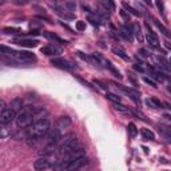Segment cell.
Returning <instances> with one entry per match:
<instances>
[{"instance_id": "7dc6e473", "label": "cell", "mask_w": 171, "mask_h": 171, "mask_svg": "<svg viewBox=\"0 0 171 171\" xmlns=\"http://www.w3.org/2000/svg\"><path fill=\"white\" fill-rule=\"evenodd\" d=\"M144 3H147V4H150V6H151V0H143Z\"/></svg>"}, {"instance_id": "bcb514c9", "label": "cell", "mask_w": 171, "mask_h": 171, "mask_svg": "<svg viewBox=\"0 0 171 171\" xmlns=\"http://www.w3.org/2000/svg\"><path fill=\"white\" fill-rule=\"evenodd\" d=\"M107 3H108L111 11H114V10H115V3H114V0H107Z\"/></svg>"}, {"instance_id": "484cf974", "label": "cell", "mask_w": 171, "mask_h": 171, "mask_svg": "<svg viewBox=\"0 0 171 171\" xmlns=\"http://www.w3.org/2000/svg\"><path fill=\"white\" fill-rule=\"evenodd\" d=\"M106 99H108L110 102H112V103H121L122 102V98L118 96L116 94H112V92H106Z\"/></svg>"}, {"instance_id": "4316f807", "label": "cell", "mask_w": 171, "mask_h": 171, "mask_svg": "<svg viewBox=\"0 0 171 171\" xmlns=\"http://www.w3.org/2000/svg\"><path fill=\"white\" fill-rule=\"evenodd\" d=\"M132 27H134V35L136 37V40H138L139 43H142L143 42V36H142V32H140V25L138 23H135Z\"/></svg>"}, {"instance_id": "4fadbf2b", "label": "cell", "mask_w": 171, "mask_h": 171, "mask_svg": "<svg viewBox=\"0 0 171 171\" xmlns=\"http://www.w3.org/2000/svg\"><path fill=\"white\" fill-rule=\"evenodd\" d=\"M12 43H15L16 46H20V47H27V48H33V47L37 46V40L35 39H23V37H20V39H14Z\"/></svg>"}, {"instance_id": "ba28073f", "label": "cell", "mask_w": 171, "mask_h": 171, "mask_svg": "<svg viewBox=\"0 0 171 171\" xmlns=\"http://www.w3.org/2000/svg\"><path fill=\"white\" fill-rule=\"evenodd\" d=\"M84 156H86V148L79 144L78 147H75L71 152H68L66 155V162L76 160V159H80V158H84Z\"/></svg>"}, {"instance_id": "7402d4cb", "label": "cell", "mask_w": 171, "mask_h": 171, "mask_svg": "<svg viewBox=\"0 0 171 171\" xmlns=\"http://www.w3.org/2000/svg\"><path fill=\"white\" fill-rule=\"evenodd\" d=\"M154 23H155V25H156V28H158V29H159V31H160L162 33H163V35H164V36H167V37H170V39H171V33L169 32V29H167V28H166V27H164V25H163V24H162V23H160V21H159V20H158V19H154Z\"/></svg>"}, {"instance_id": "ac0fdd59", "label": "cell", "mask_w": 171, "mask_h": 171, "mask_svg": "<svg viewBox=\"0 0 171 171\" xmlns=\"http://www.w3.org/2000/svg\"><path fill=\"white\" fill-rule=\"evenodd\" d=\"M112 52L115 54V55H118L119 58H122L123 60H126V62H128L130 60V56L126 54V51L122 48V47H119V46H114L112 47Z\"/></svg>"}, {"instance_id": "7bdbcfd3", "label": "cell", "mask_w": 171, "mask_h": 171, "mask_svg": "<svg viewBox=\"0 0 171 171\" xmlns=\"http://www.w3.org/2000/svg\"><path fill=\"white\" fill-rule=\"evenodd\" d=\"M151 99L154 100V103L156 104L158 108H162V107H163V103H162V102H160L159 99H158V98H151Z\"/></svg>"}, {"instance_id": "4dcf8cb0", "label": "cell", "mask_w": 171, "mask_h": 171, "mask_svg": "<svg viewBox=\"0 0 171 171\" xmlns=\"http://www.w3.org/2000/svg\"><path fill=\"white\" fill-rule=\"evenodd\" d=\"M11 108H14L15 111H18V110H20L21 108V99H14L11 102Z\"/></svg>"}, {"instance_id": "9c48e42d", "label": "cell", "mask_w": 171, "mask_h": 171, "mask_svg": "<svg viewBox=\"0 0 171 171\" xmlns=\"http://www.w3.org/2000/svg\"><path fill=\"white\" fill-rule=\"evenodd\" d=\"M52 167V164H51V160L48 159V156H44L42 155L40 158H37L35 160V163H33V169L37 170V171H43V170H48Z\"/></svg>"}, {"instance_id": "c3c4849f", "label": "cell", "mask_w": 171, "mask_h": 171, "mask_svg": "<svg viewBox=\"0 0 171 171\" xmlns=\"http://www.w3.org/2000/svg\"><path fill=\"white\" fill-rule=\"evenodd\" d=\"M167 91L171 94V84H170V86H167Z\"/></svg>"}, {"instance_id": "30bf717a", "label": "cell", "mask_w": 171, "mask_h": 171, "mask_svg": "<svg viewBox=\"0 0 171 171\" xmlns=\"http://www.w3.org/2000/svg\"><path fill=\"white\" fill-rule=\"evenodd\" d=\"M51 64L58 68H62V70H66V71H71L72 70V64L66 60V59H62V58H52L51 59Z\"/></svg>"}, {"instance_id": "1f68e13d", "label": "cell", "mask_w": 171, "mask_h": 171, "mask_svg": "<svg viewBox=\"0 0 171 171\" xmlns=\"http://www.w3.org/2000/svg\"><path fill=\"white\" fill-rule=\"evenodd\" d=\"M88 21L94 25V27H99V24H100V19L96 18V15H95V16L90 15V16H88Z\"/></svg>"}, {"instance_id": "e575fe53", "label": "cell", "mask_w": 171, "mask_h": 171, "mask_svg": "<svg viewBox=\"0 0 171 171\" xmlns=\"http://www.w3.org/2000/svg\"><path fill=\"white\" fill-rule=\"evenodd\" d=\"M76 55H78L79 58H82L83 60H86V62H88V63H94V62H92V58H90V56H87V55H84L83 52H80V51H78V52H76Z\"/></svg>"}, {"instance_id": "ee69618b", "label": "cell", "mask_w": 171, "mask_h": 171, "mask_svg": "<svg viewBox=\"0 0 171 171\" xmlns=\"http://www.w3.org/2000/svg\"><path fill=\"white\" fill-rule=\"evenodd\" d=\"M132 67H134V70H135V71H138V72H144V68H143L142 66H140V64L138 66V63L134 64V66H132Z\"/></svg>"}, {"instance_id": "d6a6232c", "label": "cell", "mask_w": 171, "mask_h": 171, "mask_svg": "<svg viewBox=\"0 0 171 171\" xmlns=\"http://www.w3.org/2000/svg\"><path fill=\"white\" fill-rule=\"evenodd\" d=\"M92 83L95 84V86H98L99 88H102V90H107V87H108V86H107V83L102 82V80H99V79H94Z\"/></svg>"}, {"instance_id": "836d02e7", "label": "cell", "mask_w": 171, "mask_h": 171, "mask_svg": "<svg viewBox=\"0 0 171 171\" xmlns=\"http://www.w3.org/2000/svg\"><path fill=\"white\" fill-rule=\"evenodd\" d=\"M143 82L146 83V84H148V86H151L152 88H158V84H156V82H154V80H152L151 78H147V76H143Z\"/></svg>"}, {"instance_id": "d4e9b609", "label": "cell", "mask_w": 171, "mask_h": 171, "mask_svg": "<svg viewBox=\"0 0 171 171\" xmlns=\"http://www.w3.org/2000/svg\"><path fill=\"white\" fill-rule=\"evenodd\" d=\"M21 29L20 28H14V27H6L3 28V33L6 35H21Z\"/></svg>"}, {"instance_id": "d6986e66", "label": "cell", "mask_w": 171, "mask_h": 171, "mask_svg": "<svg viewBox=\"0 0 171 171\" xmlns=\"http://www.w3.org/2000/svg\"><path fill=\"white\" fill-rule=\"evenodd\" d=\"M104 67H106V68H108V70L114 74V76H116L118 79H122V78H123V76L121 75V72H119V71L116 70V68H115L114 64L111 63L110 60H107V59H104Z\"/></svg>"}, {"instance_id": "8fae6325", "label": "cell", "mask_w": 171, "mask_h": 171, "mask_svg": "<svg viewBox=\"0 0 171 171\" xmlns=\"http://www.w3.org/2000/svg\"><path fill=\"white\" fill-rule=\"evenodd\" d=\"M118 33L121 35L123 39L127 40V42H131L132 40V37H134V27L130 24H125L123 27L119 29Z\"/></svg>"}, {"instance_id": "3957f363", "label": "cell", "mask_w": 171, "mask_h": 171, "mask_svg": "<svg viewBox=\"0 0 171 171\" xmlns=\"http://www.w3.org/2000/svg\"><path fill=\"white\" fill-rule=\"evenodd\" d=\"M33 118H35L33 107H24V108L19 110V112L16 114V118H15L16 126L19 128H25V127L31 126Z\"/></svg>"}, {"instance_id": "8d00e7d4", "label": "cell", "mask_w": 171, "mask_h": 171, "mask_svg": "<svg viewBox=\"0 0 171 171\" xmlns=\"http://www.w3.org/2000/svg\"><path fill=\"white\" fill-rule=\"evenodd\" d=\"M76 29H78V31H84L86 29V21H83V20L76 21Z\"/></svg>"}, {"instance_id": "9a60e30c", "label": "cell", "mask_w": 171, "mask_h": 171, "mask_svg": "<svg viewBox=\"0 0 171 171\" xmlns=\"http://www.w3.org/2000/svg\"><path fill=\"white\" fill-rule=\"evenodd\" d=\"M155 62L158 64V67L162 68V70H164V71H171V64L170 62L166 59L164 56H155Z\"/></svg>"}, {"instance_id": "2e32d148", "label": "cell", "mask_w": 171, "mask_h": 171, "mask_svg": "<svg viewBox=\"0 0 171 171\" xmlns=\"http://www.w3.org/2000/svg\"><path fill=\"white\" fill-rule=\"evenodd\" d=\"M71 118L67 116V115H63V116H59L56 121V127L60 128V130H64V128L70 127L71 126Z\"/></svg>"}, {"instance_id": "5bb4252c", "label": "cell", "mask_w": 171, "mask_h": 171, "mask_svg": "<svg viewBox=\"0 0 171 171\" xmlns=\"http://www.w3.org/2000/svg\"><path fill=\"white\" fill-rule=\"evenodd\" d=\"M40 52L47 55V56H52V55H58L62 52V48L54 46V44H50V46H46V47H42L40 48Z\"/></svg>"}, {"instance_id": "52a82bcc", "label": "cell", "mask_w": 171, "mask_h": 171, "mask_svg": "<svg viewBox=\"0 0 171 171\" xmlns=\"http://www.w3.org/2000/svg\"><path fill=\"white\" fill-rule=\"evenodd\" d=\"M62 139V130L58 127H55L52 131L48 132V138H47V144L48 146H56V144L60 142Z\"/></svg>"}, {"instance_id": "603a6c76", "label": "cell", "mask_w": 171, "mask_h": 171, "mask_svg": "<svg viewBox=\"0 0 171 171\" xmlns=\"http://www.w3.org/2000/svg\"><path fill=\"white\" fill-rule=\"evenodd\" d=\"M25 140H27V144L29 147H35L36 144L40 142V138H39V136H36V135H33V134H31V135L27 136V139H25Z\"/></svg>"}, {"instance_id": "277c9868", "label": "cell", "mask_w": 171, "mask_h": 171, "mask_svg": "<svg viewBox=\"0 0 171 171\" xmlns=\"http://www.w3.org/2000/svg\"><path fill=\"white\" fill-rule=\"evenodd\" d=\"M79 146V142H78V138L74 135H67L66 138H64L60 144H59L58 147V152L60 154V155H67L68 152H71L72 150L75 147Z\"/></svg>"}, {"instance_id": "ffe728a7", "label": "cell", "mask_w": 171, "mask_h": 171, "mask_svg": "<svg viewBox=\"0 0 171 171\" xmlns=\"http://www.w3.org/2000/svg\"><path fill=\"white\" fill-rule=\"evenodd\" d=\"M158 131H159V134L163 136L167 142L171 140V130H170V128L164 127V126H158Z\"/></svg>"}, {"instance_id": "60d3db41", "label": "cell", "mask_w": 171, "mask_h": 171, "mask_svg": "<svg viewBox=\"0 0 171 171\" xmlns=\"http://www.w3.org/2000/svg\"><path fill=\"white\" fill-rule=\"evenodd\" d=\"M138 54L140 55V56H143V58H148V56H150V52H148L146 48H140Z\"/></svg>"}, {"instance_id": "cb8c5ba5", "label": "cell", "mask_w": 171, "mask_h": 171, "mask_svg": "<svg viewBox=\"0 0 171 171\" xmlns=\"http://www.w3.org/2000/svg\"><path fill=\"white\" fill-rule=\"evenodd\" d=\"M122 4H123V8H125L128 14H131V15H134V16H142V12H139V11H136L135 8H132L127 2H123Z\"/></svg>"}, {"instance_id": "ab89813d", "label": "cell", "mask_w": 171, "mask_h": 171, "mask_svg": "<svg viewBox=\"0 0 171 171\" xmlns=\"http://www.w3.org/2000/svg\"><path fill=\"white\" fill-rule=\"evenodd\" d=\"M119 14H121V16H122V18L123 19H125L126 21H128V20H130V14H128V12L125 10V8H123V10H121V11H119Z\"/></svg>"}, {"instance_id": "d590c367", "label": "cell", "mask_w": 171, "mask_h": 171, "mask_svg": "<svg viewBox=\"0 0 171 171\" xmlns=\"http://www.w3.org/2000/svg\"><path fill=\"white\" fill-rule=\"evenodd\" d=\"M31 0H11L12 4H15V6H25V4H28Z\"/></svg>"}, {"instance_id": "f6af8a7d", "label": "cell", "mask_w": 171, "mask_h": 171, "mask_svg": "<svg viewBox=\"0 0 171 171\" xmlns=\"http://www.w3.org/2000/svg\"><path fill=\"white\" fill-rule=\"evenodd\" d=\"M134 114L136 115V116H139L140 119H142V121H146V116H144V115L140 112V111H136V110H134Z\"/></svg>"}, {"instance_id": "6da1fadb", "label": "cell", "mask_w": 171, "mask_h": 171, "mask_svg": "<svg viewBox=\"0 0 171 171\" xmlns=\"http://www.w3.org/2000/svg\"><path fill=\"white\" fill-rule=\"evenodd\" d=\"M50 131H51V121H50L48 118H42L37 122L33 123V125L25 127L27 136L31 135V134H33V135L39 136L40 139L43 138V136H46Z\"/></svg>"}, {"instance_id": "44dd1931", "label": "cell", "mask_w": 171, "mask_h": 171, "mask_svg": "<svg viewBox=\"0 0 171 171\" xmlns=\"http://www.w3.org/2000/svg\"><path fill=\"white\" fill-rule=\"evenodd\" d=\"M140 134H142V138L144 140H154L155 139V134H154L151 130H148V128H142V130H140Z\"/></svg>"}, {"instance_id": "f1b7e54d", "label": "cell", "mask_w": 171, "mask_h": 171, "mask_svg": "<svg viewBox=\"0 0 171 171\" xmlns=\"http://www.w3.org/2000/svg\"><path fill=\"white\" fill-rule=\"evenodd\" d=\"M114 108L116 111H121V112H125V114H130L131 111L127 108V107H125L122 103H114Z\"/></svg>"}, {"instance_id": "74e56055", "label": "cell", "mask_w": 171, "mask_h": 171, "mask_svg": "<svg viewBox=\"0 0 171 171\" xmlns=\"http://www.w3.org/2000/svg\"><path fill=\"white\" fill-rule=\"evenodd\" d=\"M74 76H75V78H76V79H78V80H79V82H80V83H82L83 86H86V87H88V88H91V90H94V87H92V86H91V84H90L88 82H86V80H84L83 78H80V76H78V75H74Z\"/></svg>"}, {"instance_id": "f35d334b", "label": "cell", "mask_w": 171, "mask_h": 171, "mask_svg": "<svg viewBox=\"0 0 171 171\" xmlns=\"http://www.w3.org/2000/svg\"><path fill=\"white\" fill-rule=\"evenodd\" d=\"M66 8L68 11H75L76 10V4L74 3V2H66Z\"/></svg>"}, {"instance_id": "7a4b0ae2", "label": "cell", "mask_w": 171, "mask_h": 171, "mask_svg": "<svg viewBox=\"0 0 171 171\" xmlns=\"http://www.w3.org/2000/svg\"><path fill=\"white\" fill-rule=\"evenodd\" d=\"M0 51H2V55H8L10 58L16 59L20 63H33L36 62V56L28 51H15L12 48H8L6 46L0 47Z\"/></svg>"}, {"instance_id": "5b68a950", "label": "cell", "mask_w": 171, "mask_h": 171, "mask_svg": "<svg viewBox=\"0 0 171 171\" xmlns=\"http://www.w3.org/2000/svg\"><path fill=\"white\" fill-rule=\"evenodd\" d=\"M15 118H16L15 110L14 108H8V107H6V106H4V103H3L2 112H0V123H2V126L3 127L8 126Z\"/></svg>"}, {"instance_id": "8992f818", "label": "cell", "mask_w": 171, "mask_h": 171, "mask_svg": "<svg viewBox=\"0 0 171 171\" xmlns=\"http://www.w3.org/2000/svg\"><path fill=\"white\" fill-rule=\"evenodd\" d=\"M115 87H118V88H121L123 92H126L128 96L131 98L132 100L135 102V103H139L140 102V94H139V91L138 90H134V88H130V87H126V86H122V84H118L116 82H114L112 83Z\"/></svg>"}, {"instance_id": "b9f144b4", "label": "cell", "mask_w": 171, "mask_h": 171, "mask_svg": "<svg viewBox=\"0 0 171 171\" xmlns=\"http://www.w3.org/2000/svg\"><path fill=\"white\" fill-rule=\"evenodd\" d=\"M144 103H146L148 107H151V108H158V107H156V104L154 103V100H152V99H150V98H148V99H146V100H144Z\"/></svg>"}, {"instance_id": "7c38bea8", "label": "cell", "mask_w": 171, "mask_h": 171, "mask_svg": "<svg viewBox=\"0 0 171 171\" xmlns=\"http://www.w3.org/2000/svg\"><path fill=\"white\" fill-rule=\"evenodd\" d=\"M144 25H146V28L148 29V32H147V35H146V42H147L151 47H154V48H158V47H159V40H158L156 35L152 32V29L150 28L148 23H146Z\"/></svg>"}, {"instance_id": "f546056e", "label": "cell", "mask_w": 171, "mask_h": 171, "mask_svg": "<svg viewBox=\"0 0 171 171\" xmlns=\"http://www.w3.org/2000/svg\"><path fill=\"white\" fill-rule=\"evenodd\" d=\"M155 4H156V7H158V10H159L160 12V15L163 16V18H166V11H164V4L162 0H155Z\"/></svg>"}, {"instance_id": "e0dca14e", "label": "cell", "mask_w": 171, "mask_h": 171, "mask_svg": "<svg viewBox=\"0 0 171 171\" xmlns=\"http://www.w3.org/2000/svg\"><path fill=\"white\" fill-rule=\"evenodd\" d=\"M47 39L48 40H51V42H54V43H59V44H63V46H66L67 44V40H64V39H62V37H59L56 33H54V32H50V31H46L44 33H43Z\"/></svg>"}, {"instance_id": "83f0119b", "label": "cell", "mask_w": 171, "mask_h": 171, "mask_svg": "<svg viewBox=\"0 0 171 171\" xmlns=\"http://www.w3.org/2000/svg\"><path fill=\"white\" fill-rule=\"evenodd\" d=\"M127 131H128V134H130L131 138H135V136L138 135V128H136V126L134 123H130V125L127 126Z\"/></svg>"}]
</instances>
